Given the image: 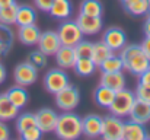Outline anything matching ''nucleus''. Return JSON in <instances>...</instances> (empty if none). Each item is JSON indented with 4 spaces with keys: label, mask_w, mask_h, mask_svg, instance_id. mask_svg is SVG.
Segmentation results:
<instances>
[{
    "label": "nucleus",
    "mask_w": 150,
    "mask_h": 140,
    "mask_svg": "<svg viewBox=\"0 0 150 140\" xmlns=\"http://www.w3.org/2000/svg\"><path fill=\"white\" fill-rule=\"evenodd\" d=\"M54 55H55L57 64H58L61 69H64V70L73 69L74 64H76V60H77L74 47H70V45H61Z\"/></svg>",
    "instance_id": "obj_15"
},
{
    "label": "nucleus",
    "mask_w": 150,
    "mask_h": 140,
    "mask_svg": "<svg viewBox=\"0 0 150 140\" xmlns=\"http://www.w3.org/2000/svg\"><path fill=\"white\" fill-rule=\"evenodd\" d=\"M57 35L61 41V45H70L74 47L79 41L83 40V34L79 28V25L76 23V21H69L64 19L58 29H57Z\"/></svg>",
    "instance_id": "obj_4"
},
{
    "label": "nucleus",
    "mask_w": 150,
    "mask_h": 140,
    "mask_svg": "<svg viewBox=\"0 0 150 140\" xmlns=\"http://www.w3.org/2000/svg\"><path fill=\"white\" fill-rule=\"evenodd\" d=\"M37 45H38V50L42 51L45 55H54L61 47V41L55 31H45V32H41V37Z\"/></svg>",
    "instance_id": "obj_11"
},
{
    "label": "nucleus",
    "mask_w": 150,
    "mask_h": 140,
    "mask_svg": "<svg viewBox=\"0 0 150 140\" xmlns=\"http://www.w3.org/2000/svg\"><path fill=\"white\" fill-rule=\"evenodd\" d=\"M40 37H41V31H40V28L35 23L19 26L18 38H19V41L22 44H25V45H35V44H38Z\"/></svg>",
    "instance_id": "obj_16"
},
{
    "label": "nucleus",
    "mask_w": 150,
    "mask_h": 140,
    "mask_svg": "<svg viewBox=\"0 0 150 140\" xmlns=\"http://www.w3.org/2000/svg\"><path fill=\"white\" fill-rule=\"evenodd\" d=\"M74 50H76L77 58H91L92 57V50H93V43L82 40L74 45Z\"/></svg>",
    "instance_id": "obj_32"
},
{
    "label": "nucleus",
    "mask_w": 150,
    "mask_h": 140,
    "mask_svg": "<svg viewBox=\"0 0 150 140\" xmlns=\"http://www.w3.org/2000/svg\"><path fill=\"white\" fill-rule=\"evenodd\" d=\"M13 44V32L9 25L0 23V57L6 55Z\"/></svg>",
    "instance_id": "obj_24"
},
{
    "label": "nucleus",
    "mask_w": 150,
    "mask_h": 140,
    "mask_svg": "<svg viewBox=\"0 0 150 140\" xmlns=\"http://www.w3.org/2000/svg\"><path fill=\"white\" fill-rule=\"evenodd\" d=\"M134 93H136V98H137V99L150 102V86H144V85L139 83V85H137V89H136Z\"/></svg>",
    "instance_id": "obj_35"
},
{
    "label": "nucleus",
    "mask_w": 150,
    "mask_h": 140,
    "mask_svg": "<svg viewBox=\"0 0 150 140\" xmlns=\"http://www.w3.org/2000/svg\"><path fill=\"white\" fill-rule=\"evenodd\" d=\"M124 7L133 16H143L150 12V0H133L124 4Z\"/></svg>",
    "instance_id": "obj_25"
},
{
    "label": "nucleus",
    "mask_w": 150,
    "mask_h": 140,
    "mask_svg": "<svg viewBox=\"0 0 150 140\" xmlns=\"http://www.w3.org/2000/svg\"><path fill=\"white\" fill-rule=\"evenodd\" d=\"M7 98L10 99V102L16 107V108H23L28 101H29V95L26 92L25 86H21V85H15L12 88H9V91L6 92Z\"/></svg>",
    "instance_id": "obj_20"
},
{
    "label": "nucleus",
    "mask_w": 150,
    "mask_h": 140,
    "mask_svg": "<svg viewBox=\"0 0 150 140\" xmlns=\"http://www.w3.org/2000/svg\"><path fill=\"white\" fill-rule=\"evenodd\" d=\"M124 140H146L149 139L147 130L144 124L137 123L134 120H128L124 123V133H122Z\"/></svg>",
    "instance_id": "obj_14"
},
{
    "label": "nucleus",
    "mask_w": 150,
    "mask_h": 140,
    "mask_svg": "<svg viewBox=\"0 0 150 140\" xmlns=\"http://www.w3.org/2000/svg\"><path fill=\"white\" fill-rule=\"evenodd\" d=\"M124 133V121L121 117H117L114 114L103 117V126H102V137L105 140H122Z\"/></svg>",
    "instance_id": "obj_7"
},
{
    "label": "nucleus",
    "mask_w": 150,
    "mask_h": 140,
    "mask_svg": "<svg viewBox=\"0 0 150 140\" xmlns=\"http://www.w3.org/2000/svg\"><path fill=\"white\" fill-rule=\"evenodd\" d=\"M6 80V67L0 63V85Z\"/></svg>",
    "instance_id": "obj_41"
},
{
    "label": "nucleus",
    "mask_w": 150,
    "mask_h": 140,
    "mask_svg": "<svg viewBox=\"0 0 150 140\" xmlns=\"http://www.w3.org/2000/svg\"><path fill=\"white\" fill-rule=\"evenodd\" d=\"M114 51L106 45L103 41H99V43H93V50H92V60L96 66H99L103 60H106L109 55H112Z\"/></svg>",
    "instance_id": "obj_26"
},
{
    "label": "nucleus",
    "mask_w": 150,
    "mask_h": 140,
    "mask_svg": "<svg viewBox=\"0 0 150 140\" xmlns=\"http://www.w3.org/2000/svg\"><path fill=\"white\" fill-rule=\"evenodd\" d=\"M130 120H134L137 123L146 124L150 121V102L142 101L136 98V102L130 111Z\"/></svg>",
    "instance_id": "obj_17"
},
{
    "label": "nucleus",
    "mask_w": 150,
    "mask_h": 140,
    "mask_svg": "<svg viewBox=\"0 0 150 140\" xmlns=\"http://www.w3.org/2000/svg\"><path fill=\"white\" fill-rule=\"evenodd\" d=\"M139 83H142L144 86H150V67L139 76Z\"/></svg>",
    "instance_id": "obj_38"
},
{
    "label": "nucleus",
    "mask_w": 150,
    "mask_h": 140,
    "mask_svg": "<svg viewBox=\"0 0 150 140\" xmlns=\"http://www.w3.org/2000/svg\"><path fill=\"white\" fill-rule=\"evenodd\" d=\"M54 96H55V105L61 111H73L80 102L79 89L73 85H67L61 91L54 93Z\"/></svg>",
    "instance_id": "obj_5"
},
{
    "label": "nucleus",
    "mask_w": 150,
    "mask_h": 140,
    "mask_svg": "<svg viewBox=\"0 0 150 140\" xmlns=\"http://www.w3.org/2000/svg\"><path fill=\"white\" fill-rule=\"evenodd\" d=\"M54 133L63 140L79 139L82 136V118L71 111H63L57 118Z\"/></svg>",
    "instance_id": "obj_2"
},
{
    "label": "nucleus",
    "mask_w": 150,
    "mask_h": 140,
    "mask_svg": "<svg viewBox=\"0 0 150 140\" xmlns=\"http://www.w3.org/2000/svg\"><path fill=\"white\" fill-rule=\"evenodd\" d=\"M7 139H10V130H9L7 124L0 120V140H7Z\"/></svg>",
    "instance_id": "obj_37"
},
{
    "label": "nucleus",
    "mask_w": 150,
    "mask_h": 140,
    "mask_svg": "<svg viewBox=\"0 0 150 140\" xmlns=\"http://www.w3.org/2000/svg\"><path fill=\"white\" fill-rule=\"evenodd\" d=\"M37 126V118H35V114H31V112H25V114H21L16 117V130L18 133H23L25 130L31 129V127H35Z\"/></svg>",
    "instance_id": "obj_30"
},
{
    "label": "nucleus",
    "mask_w": 150,
    "mask_h": 140,
    "mask_svg": "<svg viewBox=\"0 0 150 140\" xmlns=\"http://www.w3.org/2000/svg\"><path fill=\"white\" fill-rule=\"evenodd\" d=\"M134 102H136V93L131 92L127 88H122V89L115 92L114 101L108 109L111 111V114L124 118V117L130 115V111H131Z\"/></svg>",
    "instance_id": "obj_3"
},
{
    "label": "nucleus",
    "mask_w": 150,
    "mask_h": 140,
    "mask_svg": "<svg viewBox=\"0 0 150 140\" xmlns=\"http://www.w3.org/2000/svg\"><path fill=\"white\" fill-rule=\"evenodd\" d=\"M28 61H29L31 64H34V66L40 70V69H44V67L47 66V55H45L42 51L37 50V51H34V53L29 54Z\"/></svg>",
    "instance_id": "obj_33"
},
{
    "label": "nucleus",
    "mask_w": 150,
    "mask_h": 140,
    "mask_svg": "<svg viewBox=\"0 0 150 140\" xmlns=\"http://www.w3.org/2000/svg\"><path fill=\"white\" fill-rule=\"evenodd\" d=\"M19 136H21L23 140H40L41 136H42V131L40 130L38 126H35V127H31V129L25 130V131L21 133Z\"/></svg>",
    "instance_id": "obj_34"
},
{
    "label": "nucleus",
    "mask_w": 150,
    "mask_h": 140,
    "mask_svg": "<svg viewBox=\"0 0 150 140\" xmlns=\"http://www.w3.org/2000/svg\"><path fill=\"white\" fill-rule=\"evenodd\" d=\"M37 21V12L32 6L28 4H18V12H16V25L18 26H25L35 23Z\"/></svg>",
    "instance_id": "obj_21"
},
{
    "label": "nucleus",
    "mask_w": 150,
    "mask_h": 140,
    "mask_svg": "<svg viewBox=\"0 0 150 140\" xmlns=\"http://www.w3.org/2000/svg\"><path fill=\"white\" fill-rule=\"evenodd\" d=\"M103 7L99 0H83L80 3V13L89 16H102Z\"/></svg>",
    "instance_id": "obj_29"
},
{
    "label": "nucleus",
    "mask_w": 150,
    "mask_h": 140,
    "mask_svg": "<svg viewBox=\"0 0 150 140\" xmlns=\"http://www.w3.org/2000/svg\"><path fill=\"white\" fill-rule=\"evenodd\" d=\"M98 67L100 69V72H122L124 63H122V58L114 53L106 60H103Z\"/></svg>",
    "instance_id": "obj_27"
},
{
    "label": "nucleus",
    "mask_w": 150,
    "mask_h": 140,
    "mask_svg": "<svg viewBox=\"0 0 150 140\" xmlns=\"http://www.w3.org/2000/svg\"><path fill=\"white\" fill-rule=\"evenodd\" d=\"M102 126L103 118L96 114H89L85 118H82V134H85L89 139H96L102 134Z\"/></svg>",
    "instance_id": "obj_10"
},
{
    "label": "nucleus",
    "mask_w": 150,
    "mask_h": 140,
    "mask_svg": "<svg viewBox=\"0 0 150 140\" xmlns=\"http://www.w3.org/2000/svg\"><path fill=\"white\" fill-rule=\"evenodd\" d=\"M19 115V108H16L6 93H0V120L10 121Z\"/></svg>",
    "instance_id": "obj_22"
},
{
    "label": "nucleus",
    "mask_w": 150,
    "mask_h": 140,
    "mask_svg": "<svg viewBox=\"0 0 150 140\" xmlns=\"http://www.w3.org/2000/svg\"><path fill=\"white\" fill-rule=\"evenodd\" d=\"M102 41L115 53V51H121L124 47L127 45V35H125V32L121 28L112 26V28H108L103 32Z\"/></svg>",
    "instance_id": "obj_9"
},
{
    "label": "nucleus",
    "mask_w": 150,
    "mask_h": 140,
    "mask_svg": "<svg viewBox=\"0 0 150 140\" xmlns=\"http://www.w3.org/2000/svg\"><path fill=\"white\" fill-rule=\"evenodd\" d=\"M35 118H37V126L40 127L42 133H52L55 130L58 114L52 111L51 108H41L35 114Z\"/></svg>",
    "instance_id": "obj_12"
},
{
    "label": "nucleus",
    "mask_w": 150,
    "mask_h": 140,
    "mask_svg": "<svg viewBox=\"0 0 150 140\" xmlns=\"http://www.w3.org/2000/svg\"><path fill=\"white\" fill-rule=\"evenodd\" d=\"M13 79H15L16 85L29 86V85L37 82V79H38V69L34 64H31L29 61L19 63L15 67V70H13Z\"/></svg>",
    "instance_id": "obj_6"
},
{
    "label": "nucleus",
    "mask_w": 150,
    "mask_h": 140,
    "mask_svg": "<svg viewBox=\"0 0 150 140\" xmlns=\"http://www.w3.org/2000/svg\"><path fill=\"white\" fill-rule=\"evenodd\" d=\"M114 96H115V91H112L111 88L103 86V85H99L93 92L95 102L102 108H109V105L114 101Z\"/></svg>",
    "instance_id": "obj_23"
},
{
    "label": "nucleus",
    "mask_w": 150,
    "mask_h": 140,
    "mask_svg": "<svg viewBox=\"0 0 150 140\" xmlns=\"http://www.w3.org/2000/svg\"><path fill=\"white\" fill-rule=\"evenodd\" d=\"M140 45H142V48H143L144 54L150 58V37H146V38H144V41H143Z\"/></svg>",
    "instance_id": "obj_39"
},
{
    "label": "nucleus",
    "mask_w": 150,
    "mask_h": 140,
    "mask_svg": "<svg viewBox=\"0 0 150 140\" xmlns=\"http://www.w3.org/2000/svg\"><path fill=\"white\" fill-rule=\"evenodd\" d=\"M69 85V75L64 69H51L44 76V86L50 93H57Z\"/></svg>",
    "instance_id": "obj_8"
},
{
    "label": "nucleus",
    "mask_w": 150,
    "mask_h": 140,
    "mask_svg": "<svg viewBox=\"0 0 150 140\" xmlns=\"http://www.w3.org/2000/svg\"><path fill=\"white\" fill-rule=\"evenodd\" d=\"M71 12H73V4L70 0H54V3L51 4L48 10V13L52 18L60 19V21L69 19Z\"/></svg>",
    "instance_id": "obj_19"
},
{
    "label": "nucleus",
    "mask_w": 150,
    "mask_h": 140,
    "mask_svg": "<svg viewBox=\"0 0 150 140\" xmlns=\"http://www.w3.org/2000/svg\"><path fill=\"white\" fill-rule=\"evenodd\" d=\"M96 67L98 66L93 63L92 58H77L73 69H74L76 75H79V76H91L95 73Z\"/></svg>",
    "instance_id": "obj_28"
},
{
    "label": "nucleus",
    "mask_w": 150,
    "mask_h": 140,
    "mask_svg": "<svg viewBox=\"0 0 150 140\" xmlns=\"http://www.w3.org/2000/svg\"><path fill=\"white\" fill-rule=\"evenodd\" d=\"M16 12H18V4H9L4 7H0V23L4 25H15L16 23Z\"/></svg>",
    "instance_id": "obj_31"
},
{
    "label": "nucleus",
    "mask_w": 150,
    "mask_h": 140,
    "mask_svg": "<svg viewBox=\"0 0 150 140\" xmlns=\"http://www.w3.org/2000/svg\"><path fill=\"white\" fill-rule=\"evenodd\" d=\"M144 34L146 37H150V13H147V19L144 22Z\"/></svg>",
    "instance_id": "obj_40"
},
{
    "label": "nucleus",
    "mask_w": 150,
    "mask_h": 140,
    "mask_svg": "<svg viewBox=\"0 0 150 140\" xmlns=\"http://www.w3.org/2000/svg\"><path fill=\"white\" fill-rule=\"evenodd\" d=\"M120 57L122 58L124 69L134 76H140L150 67V58L144 54L142 45L130 44L121 50Z\"/></svg>",
    "instance_id": "obj_1"
},
{
    "label": "nucleus",
    "mask_w": 150,
    "mask_h": 140,
    "mask_svg": "<svg viewBox=\"0 0 150 140\" xmlns=\"http://www.w3.org/2000/svg\"><path fill=\"white\" fill-rule=\"evenodd\" d=\"M100 85L108 86L117 92V91L125 88V76L122 75V72H102Z\"/></svg>",
    "instance_id": "obj_18"
},
{
    "label": "nucleus",
    "mask_w": 150,
    "mask_h": 140,
    "mask_svg": "<svg viewBox=\"0 0 150 140\" xmlns=\"http://www.w3.org/2000/svg\"><path fill=\"white\" fill-rule=\"evenodd\" d=\"M122 4H127V3H130V1H133V0H120Z\"/></svg>",
    "instance_id": "obj_43"
},
{
    "label": "nucleus",
    "mask_w": 150,
    "mask_h": 140,
    "mask_svg": "<svg viewBox=\"0 0 150 140\" xmlns=\"http://www.w3.org/2000/svg\"><path fill=\"white\" fill-rule=\"evenodd\" d=\"M76 23L79 25L83 35H95L102 29V16H89L80 13L76 19Z\"/></svg>",
    "instance_id": "obj_13"
},
{
    "label": "nucleus",
    "mask_w": 150,
    "mask_h": 140,
    "mask_svg": "<svg viewBox=\"0 0 150 140\" xmlns=\"http://www.w3.org/2000/svg\"><path fill=\"white\" fill-rule=\"evenodd\" d=\"M13 3H16V0H0V7H4V6H9Z\"/></svg>",
    "instance_id": "obj_42"
},
{
    "label": "nucleus",
    "mask_w": 150,
    "mask_h": 140,
    "mask_svg": "<svg viewBox=\"0 0 150 140\" xmlns=\"http://www.w3.org/2000/svg\"><path fill=\"white\" fill-rule=\"evenodd\" d=\"M34 3H35V6H37L40 10L48 12L50 7H51V4L54 3V0H34Z\"/></svg>",
    "instance_id": "obj_36"
},
{
    "label": "nucleus",
    "mask_w": 150,
    "mask_h": 140,
    "mask_svg": "<svg viewBox=\"0 0 150 140\" xmlns=\"http://www.w3.org/2000/svg\"><path fill=\"white\" fill-rule=\"evenodd\" d=\"M149 139H150V136H149Z\"/></svg>",
    "instance_id": "obj_44"
}]
</instances>
